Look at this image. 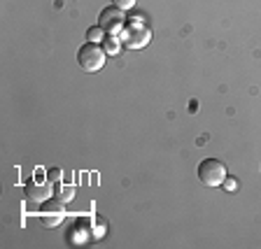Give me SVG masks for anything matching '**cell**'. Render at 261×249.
I'll list each match as a JSON object with an SVG mask.
<instances>
[{
	"label": "cell",
	"instance_id": "obj_4",
	"mask_svg": "<svg viewBox=\"0 0 261 249\" xmlns=\"http://www.w3.org/2000/svg\"><path fill=\"white\" fill-rule=\"evenodd\" d=\"M98 26L103 28L108 35H117V33L124 31L126 26V16H124V10H119V7H105L103 12H100V16H98Z\"/></svg>",
	"mask_w": 261,
	"mask_h": 249
},
{
	"label": "cell",
	"instance_id": "obj_2",
	"mask_svg": "<svg viewBox=\"0 0 261 249\" xmlns=\"http://www.w3.org/2000/svg\"><path fill=\"white\" fill-rule=\"evenodd\" d=\"M149 40H152V31L140 19H136V21L130 19V23L124 26V31H121V44L128 49H142L149 44Z\"/></svg>",
	"mask_w": 261,
	"mask_h": 249
},
{
	"label": "cell",
	"instance_id": "obj_9",
	"mask_svg": "<svg viewBox=\"0 0 261 249\" xmlns=\"http://www.w3.org/2000/svg\"><path fill=\"white\" fill-rule=\"evenodd\" d=\"M105 35H108V33H105L100 26H91V28H89V33H87V40H89V42H98V44H100L105 40Z\"/></svg>",
	"mask_w": 261,
	"mask_h": 249
},
{
	"label": "cell",
	"instance_id": "obj_1",
	"mask_svg": "<svg viewBox=\"0 0 261 249\" xmlns=\"http://www.w3.org/2000/svg\"><path fill=\"white\" fill-rule=\"evenodd\" d=\"M105 59H108V51L98 42H87L77 51V63L84 72H98L105 65Z\"/></svg>",
	"mask_w": 261,
	"mask_h": 249
},
{
	"label": "cell",
	"instance_id": "obj_3",
	"mask_svg": "<svg viewBox=\"0 0 261 249\" xmlns=\"http://www.w3.org/2000/svg\"><path fill=\"white\" fill-rule=\"evenodd\" d=\"M226 177H228L226 165L222 161H217V158H205L198 165V179L205 186H222Z\"/></svg>",
	"mask_w": 261,
	"mask_h": 249
},
{
	"label": "cell",
	"instance_id": "obj_13",
	"mask_svg": "<svg viewBox=\"0 0 261 249\" xmlns=\"http://www.w3.org/2000/svg\"><path fill=\"white\" fill-rule=\"evenodd\" d=\"M61 177V170L56 168V170H51V173H49V182H56V179Z\"/></svg>",
	"mask_w": 261,
	"mask_h": 249
},
{
	"label": "cell",
	"instance_id": "obj_7",
	"mask_svg": "<svg viewBox=\"0 0 261 249\" xmlns=\"http://www.w3.org/2000/svg\"><path fill=\"white\" fill-rule=\"evenodd\" d=\"M68 238L72 240V244H84V242H87L89 231H87V226H84V222L77 224V226L70 231V235H68Z\"/></svg>",
	"mask_w": 261,
	"mask_h": 249
},
{
	"label": "cell",
	"instance_id": "obj_12",
	"mask_svg": "<svg viewBox=\"0 0 261 249\" xmlns=\"http://www.w3.org/2000/svg\"><path fill=\"white\" fill-rule=\"evenodd\" d=\"M224 189L236 191V189H238V182H236V179H231V177H226V179H224Z\"/></svg>",
	"mask_w": 261,
	"mask_h": 249
},
{
	"label": "cell",
	"instance_id": "obj_5",
	"mask_svg": "<svg viewBox=\"0 0 261 249\" xmlns=\"http://www.w3.org/2000/svg\"><path fill=\"white\" fill-rule=\"evenodd\" d=\"M40 219H42V224L47 228H54L59 226V224H63L65 219V203L63 201H47L44 203V207L40 210Z\"/></svg>",
	"mask_w": 261,
	"mask_h": 249
},
{
	"label": "cell",
	"instance_id": "obj_10",
	"mask_svg": "<svg viewBox=\"0 0 261 249\" xmlns=\"http://www.w3.org/2000/svg\"><path fill=\"white\" fill-rule=\"evenodd\" d=\"M103 49L108 51V56H114V54H117V51H119V42H117V38H114V35H105Z\"/></svg>",
	"mask_w": 261,
	"mask_h": 249
},
{
	"label": "cell",
	"instance_id": "obj_8",
	"mask_svg": "<svg viewBox=\"0 0 261 249\" xmlns=\"http://www.w3.org/2000/svg\"><path fill=\"white\" fill-rule=\"evenodd\" d=\"M72 196H75V186H72V184H61L59 189H56V198H59V201H63V203L72 201Z\"/></svg>",
	"mask_w": 261,
	"mask_h": 249
},
{
	"label": "cell",
	"instance_id": "obj_6",
	"mask_svg": "<svg viewBox=\"0 0 261 249\" xmlns=\"http://www.w3.org/2000/svg\"><path fill=\"white\" fill-rule=\"evenodd\" d=\"M51 184L49 182H26L23 186V196H26V201L33 203V205H38V203H47L51 198Z\"/></svg>",
	"mask_w": 261,
	"mask_h": 249
},
{
	"label": "cell",
	"instance_id": "obj_11",
	"mask_svg": "<svg viewBox=\"0 0 261 249\" xmlns=\"http://www.w3.org/2000/svg\"><path fill=\"white\" fill-rule=\"evenodd\" d=\"M136 3H138V0H112V5L119 7V10H130Z\"/></svg>",
	"mask_w": 261,
	"mask_h": 249
}]
</instances>
